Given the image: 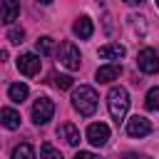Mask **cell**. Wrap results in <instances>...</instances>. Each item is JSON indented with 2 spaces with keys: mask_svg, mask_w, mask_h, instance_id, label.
<instances>
[{
  "mask_svg": "<svg viewBox=\"0 0 159 159\" xmlns=\"http://www.w3.org/2000/svg\"><path fill=\"white\" fill-rule=\"evenodd\" d=\"M107 139H109V127L104 122H92L87 127V142L92 147H104Z\"/></svg>",
  "mask_w": 159,
  "mask_h": 159,
  "instance_id": "obj_6",
  "label": "cell"
},
{
  "mask_svg": "<svg viewBox=\"0 0 159 159\" xmlns=\"http://www.w3.org/2000/svg\"><path fill=\"white\" fill-rule=\"evenodd\" d=\"M127 5H142V0H124Z\"/></svg>",
  "mask_w": 159,
  "mask_h": 159,
  "instance_id": "obj_23",
  "label": "cell"
},
{
  "mask_svg": "<svg viewBox=\"0 0 159 159\" xmlns=\"http://www.w3.org/2000/svg\"><path fill=\"white\" fill-rule=\"evenodd\" d=\"M57 137L65 139L70 147H77V144H80V129H77L75 124H70V122H65V124L57 127Z\"/></svg>",
  "mask_w": 159,
  "mask_h": 159,
  "instance_id": "obj_11",
  "label": "cell"
},
{
  "mask_svg": "<svg viewBox=\"0 0 159 159\" xmlns=\"http://www.w3.org/2000/svg\"><path fill=\"white\" fill-rule=\"evenodd\" d=\"M40 157H42V159H62V154H60L50 142H45V144L40 147Z\"/></svg>",
  "mask_w": 159,
  "mask_h": 159,
  "instance_id": "obj_19",
  "label": "cell"
},
{
  "mask_svg": "<svg viewBox=\"0 0 159 159\" xmlns=\"http://www.w3.org/2000/svg\"><path fill=\"white\" fill-rule=\"evenodd\" d=\"M72 107L80 112V117H92L94 114V109H97V92H94V87H89V84H80V87H75L72 89Z\"/></svg>",
  "mask_w": 159,
  "mask_h": 159,
  "instance_id": "obj_1",
  "label": "cell"
},
{
  "mask_svg": "<svg viewBox=\"0 0 159 159\" xmlns=\"http://www.w3.org/2000/svg\"><path fill=\"white\" fill-rule=\"evenodd\" d=\"M142 159H149V157H142Z\"/></svg>",
  "mask_w": 159,
  "mask_h": 159,
  "instance_id": "obj_26",
  "label": "cell"
},
{
  "mask_svg": "<svg viewBox=\"0 0 159 159\" xmlns=\"http://www.w3.org/2000/svg\"><path fill=\"white\" fill-rule=\"evenodd\" d=\"M157 7H159V0H157Z\"/></svg>",
  "mask_w": 159,
  "mask_h": 159,
  "instance_id": "obj_27",
  "label": "cell"
},
{
  "mask_svg": "<svg viewBox=\"0 0 159 159\" xmlns=\"http://www.w3.org/2000/svg\"><path fill=\"white\" fill-rule=\"evenodd\" d=\"M52 80H55V87L57 89H70L72 87V77L70 75H55Z\"/></svg>",
  "mask_w": 159,
  "mask_h": 159,
  "instance_id": "obj_21",
  "label": "cell"
},
{
  "mask_svg": "<svg viewBox=\"0 0 159 159\" xmlns=\"http://www.w3.org/2000/svg\"><path fill=\"white\" fill-rule=\"evenodd\" d=\"M57 60H60V65L62 67H67V70H80V50L72 45V42H62L60 45V52H57Z\"/></svg>",
  "mask_w": 159,
  "mask_h": 159,
  "instance_id": "obj_4",
  "label": "cell"
},
{
  "mask_svg": "<svg viewBox=\"0 0 159 159\" xmlns=\"http://www.w3.org/2000/svg\"><path fill=\"white\" fill-rule=\"evenodd\" d=\"M7 40H10L12 45H20V42L25 40V30H22V27H10V30H7Z\"/></svg>",
  "mask_w": 159,
  "mask_h": 159,
  "instance_id": "obj_20",
  "label": "cell"
},
{
  "mask_svg": "<svg viewBox=\"0 0 159 159\" xmlns=\"http://www.w3.org/2000/svg\"><path fill=\"white\" fill-rule=\"evenodd\" d=\"M149 132H152V124H149L147 117L134 114V117L127 119V134H129V137H147Z\"/></svg>",
  "mask_w": 159,
  "mask_h": 159,
  "instance_id": "obj_8",
  "label": "cell"
},
{
  "mask_svg": "<svg viewBox=\"0 0 159 159\" xmlns=\"http://www.w3.org/2000/svg\"><path fill=\"white\" fill-rule=\"evenodd\" d=\"M72 32H75L80 40H89V37H92V32H94V25H92V20H89L87 15H82V17H77V20H75Z\"/></svg>",
  "mask_w": 159,
  "mask_h": 159,
  "instance_id": "obj_10",
  "label": "cell"
},
{
  "mask_svg": "<svg viewBox=\"0 0 159 159\" xmlns=\"http://www.w3.org/2000/svg\"><path fill=\"white\" fill-rule=\"evenodd\" d=\"M12 159H35V149L22 142V144H17V147L12 149Z\"/></svg>",
  "mask_w": 159,
  "mask_h": 159,
  "instance_id": "obj_17",
  "label": "cell"
},
{
  "mask_svg": "<svg viewBox=\"0 0 159 159\" xmlns=\"http://www.w3.org/2000/svg\"><path fill=\"white\" fill-rule=\"evenodd\" d=\"M27 94H30V89H27V84H25V82H12V84L7 87V99H10V102H15V104L25 102V99H27Z\"/></svg>",
  "mask_w": 159,
  "mask_h": 159,
  "instance_id": "obj_13",
  "label": "cell"
},
{
  "mask_svg": "<svg viewBox=\"0 0 159 159\" xmlns=\"http://www.w3.org/2000/svg\"><path fill=\"white\" fill-rule=\"evenodd\" d=\"M137 67H139L142 72H147V75L159 72V52L152 50V47L139 50V55H137Z\"/></svg>",
  "mask_w": 159,
  "mask_h": 159,
  "instance_id": "obj_5",
  "label": "cell"
},
{
  "mask_svg": "<svg viewBox=\"0 0 159 159\" xmlns=\"http://www.w3.org/2000/svg\"><path fill=\"white\" fill-rule=\"evenodd\" d=\"M144 107L147 109H159V87H152L149 92H147V97H144Z\"/></svg>",
  "mask_w": 159,
  "mask_h": 159,
  "instance_id": "obj_18",
  "label": "cell"
},
{
  "mask_svg": "<svg viewBox=\"0 0 159 159\" xmlns=\"http://www.w3.org/2000/svg\"><path fill=\"white\" fill-rule=\"evenodd\" d=\"M37 2H40V5H50L52 0H37Z\"/></svg>",
  "mask_w": 159,
  "mask_h": 159,
  "instance_id": "obj_25",
  "label": "cell"
},
{
  "mask_svg": "<svg viewBox=\"0 0 159 159\" xmlns=\"http://www.w3.org/2000/svg\"><path fill=\"white\" fill-rule=\"evenodd\" d=\"M0 122H2L5 129H17L20 127V114L12 107H2L0 109Z\"/></svg>",
  "mask_w": 159,
  "mask_h": 159,
  "instance_id": "obj_15",
  "label": "cell"
},
{
  "mask_svg": "<svg viewBox=\"0 0 159 159\" xmlns=\"http://www.w3.org/2000/svg\"><path fill=\"white\" fill-rule=\"evenodd\" d=\"M32 122L40 127V124H47L50 119H52V114H55V102L50 99V97H37L35 102H32Z\"/></svg>",
  "mask_w": 159,
  "mask_h": 159,
  "instance_id": "obj_3",
  "label": "cell"
},
{
  "mask_svg": "<svg viewBox=\"0 0 159 159\" xmlns=\"http://www.w3.org/2000/svg\"><path fill=\"white\" fill-rule=\"evenodd\" d=\"M42 67V60L35 55V52H27V55H20L17 57V70L25 75V77H35Z\"/></svg>",
  "mask_w": 159,
  "mask_h": 159,
  "instance_id": "obj_7",
  "label": "cell"
},
{
  "mask_svg": "<svg viewBox=\"0 0 159 159\" xmlns=\"http://www.w3.org/2000/svg\"><path fill=\"white\" fill-rule=\"evenodd\" d=\"M107 109H109V114L117 124L124 122V117L129 112V92L124 87H112L107 92Z\"/></svg>",
  "mask_w": 159,
  "mask_h": 159,
  "instance_id": "obj_2",
  "label": "cell"
},
{
  "mask_svg": "<svg viewBox=\"0 0 159 159\" xmlns=\"http://www.w3.org/2000/svg\"><path fill=\"white\" fill-rule=\"evenodd\" d=\"M35 47H37V52H40V55H52V50H55V40H52L50 35H45V37H37Z\"/></svg>",
  "mask_w": 159,
  "mask_h": 159,
  "instance_id": "obj_16",
  "label": "cell"
},
{
  "mask_svg": "<svg viewBox=\"0 0 159 159\" xmlns=\"http://www.w3.org/2000/svg\"><path fill=\"white\" fill-rule=\"evenodd\" d=\"M124 45H119V42H107V45H102L99 47V57L102 60H122L124 57Z\"/></svg>",
  "mask_w": 159,
  "mask_h": 159,
  "instance_id": "obj_12",
  "label": "cell"
},
{
  "mask_svg": "<svg viewBox=\"0 0 159 159\" xmlns=\"http://www.w3.org/2000/svg\"><path fill=\"white\" fill-rule=\"evenodd\" d=\"M124 159H142V157H137V154H127Z\"/></svg>",
  "mask_w": 159,
  "mask_h": 159,
  "instance_id": "obj_24",
  "label": "cell"
},
{
  "mask_svg": "<svg viewBox=\"0 0 159 159\" xmlns=\"http://www.w3.org/2000/svg\"><path fill=\"white\" fill-rule=\"evenodd\" d=\"M75 159H99V157H97L94 152H77Z\"/></svg>",
  "mask_w": 159,
  "mask_h": 159,
  "instance_id": "obj_22",
  "label": "cell"
},
{
  "mask_svg": "<svg viewBox=\"0 0 159 159\" xmlns=\"http://www.w3.org/2000/svg\"><path fill=\"white\" fill-rule=\"evenodd\" d=\"M20 15V0H2V22L5 25H12V20H17Z\"/></svg>",
  "mask_w": 159,
  "mask_h": 159,
  "instance_id": "obj_14",
  "label": "cell"
},
{
  "mask_svg": "<svg viewBox=\"0 0 159 159\" xmlns=\"http://www.w3.org/2000/svg\"><path fill=\"white\" fill-rule=\"evenodd\" d=\"M122 75V65L119 62H107V65H102L99 70H97V82H112V80H117Z\"/></svg>",
  "mask_w": 159,
  "mask_h": 159,
  "instance_id": "obj_9",
  "label": "cell"
}]
</instances>
